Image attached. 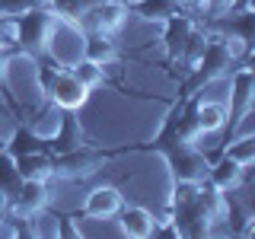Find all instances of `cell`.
Returning a JSON list of instances; mask_svg holds the SVG:
<instances>
[{
  "mask_svg": "<svg viewBox=\"0 0 255 239\" xmlns=\"http://www.w3.org/2000/svg\"><path fill=\"white\" fill-rule=\"evenodd\" d=\"M90 96H93L90 86H86L80 77H74V70L64 67L61 74H58V80H54L48 99H51L58 109H64V112H80L86 102H90Z\"/></svg>",
  "mask_w": 255,
  "mask_h": 239,
  "instance_id": "obj_9",
  "label": "cell"
},
{
  "mask_svg": "<svg viewBox=\"0 0 255 239\" xmlns=\"http://www.w3.org/2000/svg\"><path fill=\"white\" fill-rule=\"evenodd\" d=\"M51 0H0V19H16L32 6H45Z\"/></svg>",
  "mask_w": 255,
  "mask_h": 239,
  "instance_id": "obj_25",
  "label": "cell"
},
{
  "mask_svg": "<svg viewBox=\"0 0 255 239\" xmlns=\"http://www.w3.org/2000/svg\"><path fill=\"white\" fill-rule=\"evenodd\" d=\"M80 143H86V137H83V127H80L77 112H64L58 131L48 137V153H67V150L80 147Z\"/></svg>",
  "mask_w": 255,
  "mask_h": 239,
  "instance_id": "obj_14",
  "label": "cell"
},
{
  "mask_svg": "<svg viewBox=\"0 0 255 239\" xmlns=\"http://www.w3.org/2000/svg\"><path fill=\"white\" fill-rule=\"evenodd\" d=\"M58 236H70V239L80 236V230L74 227V217H61V223H58Z\"/></svg>",
  "mask_w": 255,
  "mask_h": 239,
  "instance_id": "obj_29",
  "label": "cell"
},
{
  "mask_svg": "<svg viewBox=\"0 0 255 239\" xmlns=\"http://www.w3.org/2000/svg\"><path fill=\"white\" fill-rule=\"evenodd\" d=\"M51 204V182H32L22 179L19 188L10 195V211L13 217H38Z\"/></svg>",
  "mask_w": 255,
  "mask_h": 239,
  "instance_id": "obj_8",
  "label": "cell"
},
{
  "mask_svg": "<svg viewBox=\"0 0 255 239\" xmlns=\"http://www.w3.org/2000/svg\"><path fill=\"white\" fill-rule=\"evenodd\" d=\"M3 217H6V214H0V223H3Z\"/></svg>",
  "mask_w": 255,
  "mask_h": 239,
  "instance_id": "obj_31",
  "label": "cell"
},
{
  "mask_svg": "<svg viewBox=\"0 0 255 239\" xmlns=\"http://www.w3.org/2000/svg\"><path fill=\"white\" fill-rule=\"evenodd\" d=\"M13 159H16L19 179H32V182H51L54 179V153H48V150L22 153V156H13Z\"/></svg>",
  "mask_w": 255,
  "mask_h": 239,
  "instance_id": "obj_15",
  "label": "cell"
},
{
  "mask_svg": "<svg viewBox=\"0 0 255 239\" xmlns=\"http://www.w3.org/2000/svg\"><path fill=\"white\" fill-rule=\"evenodd\" d=\"M6 150H10L13 156H22V153H35V150H48V140H42L38 134H32L29 124H19L13 131L10 143H6Z\"/></svg>",
  "mask_w": 255,
  "mask_h": 239,
  "instance_id": "obj_21",
  "label": "cell"
},
{
  "mask_svg": "<svg viewBox=\"0 0 255 239\" xmlns=\"http://www.w3.org/2000/svg\"><path fill=\"white\" fill-rule=\"evenodd\" d=\"M223 156L236 159L243 169H249L255 163V134H239V137H233L230 147H223Z\"/></svg>",
  "mask_w": 255,
  "mask_h": 239,
  "instance_id": "obj_22",
  "label": "cell"
},
{
  "mask_svg": "<svg viewBox=\"0 0 255 239\" xmlns=\"http://www.w3.org/2000/svg\"><path fill=\"white\" fill-rule=\"evenodd\" d=\"M195 99H198V96H195ZM195 118H198V127H201V137H204V134H220L223 127H227V106L198 99Z\"/></svg>",
  "mask_w": 255,
  "mask_h": 239,
  "instance_id": "obj_18",
  "label": "cell"
},
{
  "mask_svg": "<svg viewBox=\"0 0 255 239\" xmlns=\"http://www.w3.org/2000/svg\"><path fill=\"white\" fill-rule=\"evenodd\" d=\"M109 159H112V153H106V150H96L90 143H80V147L67 150V153H54V179L86 182V179H93Z\"/></svg>",
  "mask_w": 255,
  "mask_h": 239,
  "instance_id": "obj_4",
  "label": "cell"
},
{
  "mask_svg": "<svg viewBox=\"0 0 255 239\" xmlns=\"http://www.w3.org/2000/svg\"><path fill=\"white\" fill-rule=\"evenodd\" d=\"M128 13H134L143 22L163 26L169 16L182 13V6H179V0H128Z\"/></svg>",
  "mask_w": 255,
  "mask_h": 239,
  "instance_id": "obj_17",
  "label": "cell"
},
{
  "mask_svg": "<svg viewBox=\"0 0 255 239\" xmlns=\"http://www.w3.org/2000/svg\"><path fill=\"white\" fill-rule=\"evenodd\" d=\"M61 115H64V109H58L51 99H45V102H42V109L35 112V118H29L26 124H29V131H32V134H38L42 140H48L54 131H58Z\"/></svg>",
  "mask_w": 255,
  "mask_h": 239,
  "instance_id": "obj_19",
  "label": "cell"
},
{
  "mask_svg": "<svg viewBox=\"0 0 255 239\" xmlns=\"http://www.w3.org/2000/svg\"><path fill=\"white\" fill-rule=\"evenodd\" d=\"M122 204H125V195L115 185H96L83 201V217L109 220V217H115V214L122 211Z\"/></svg>",
  "mask_w": 255,
  "mask_h": 239,
  "instance_id": "obj_11",
  "label": "cell"
},
{
  "mask_svg": "<svg viewBox=\"0 0 255 239\" xmlns=\"http://www.w3.org/2000/svg\"><path fill=\"white\" fill-rule=\"evenodd\" d=\"M195 22H198V19H195L188 10L175 13V16H169V19L163 22V51H166V61H169V64H179L182 48H185L188 32L195 29Z\"/></svg>",
  "mask_w": 255,
  "mask_h": 239,
  "instance_id": "obj_10",
  "label": "cell"
},
{
  "mask_svg": "<svg viewBox=\"0 0 255 239\" xmlns=\"http://www.w3.org/2000/svg\"><path fill=\"white\" fill-rule=\"evenodd\" d=\"M243 179H246V169L236 163V159H230L223 153H220L217 163H211V169H207V182H211L217 191H223V195L236 191L239 185H243Z\"/></svg>",
  "mask_w": 255,
  "mask_h": 239,
  "instance_id": "obj_16",
  "label": "cell"
},
{
  "mask_svg": "<svg viewBox=\"0 0 255 239\" xmlns=\"http://www.w3.org/2000/svg\"><path fill=\"white\" fill-rule=\"evenodd\" d=\"M0 51H16V38H13V19H0Z\"/></svg>",
  "mask_w": 255,
  "mask_h": 239,
  "instance_id": "obj_26",
  "label": "cell"
},
{
  "mask_svg": "<svg viewBox=\"0 0 255 239\" xmlns=\"http://www.w3.org/2000/svg\"><path fill=\"white\" fill-rule=\"evenodd\" d=\"M255 106V74L249 64H236L233 70V86H230V109H227V127L230 134L236 131V124L243 121L246 115H252Z\"/></svg>",
  "mask_w": 255,
  "mask_h": 239,
  "instance_id": "obj_6",
  "label": "cell"
},
{
  "mask_svg": "<svg viewBox=\"0 0 255 239\" xmlns=\"http://www.w3.org/2000/svg\"><path fill=\"white\" fill-rule=\"evenodd\" d=\"M207 29H211V26H207ZM236 64L239 61L230 54V48L223 45V38L211 29V42H207L204 54L195 61V67L185 70L188 77L182 80V96H198L204 86H211V83H217V80L230 77V70H233Z\"/></svg>",
  "mask_w": 255,
  "mask_h": 239,
  "instance_id": "obj_1",
  "label": "cell"
},
{
  "mask_svg": "<svg viewBox=\"0 0 255 239\" xmlns=\"http://www.w3.org/2000/svg\"><path fill=\"white\" fill-rule=\"evenodd\" d=\"M118 217V227H122V233L128 239H150L153 236V230H156V217L147 211V207H140V204H134V207H125L122 204V211L115 214Z\"/></svg>",
  "mask_w": 255,
  "mask_h": 239,
  "instance_id": "obj_12",
  "label": "cell"
},
{
  "mask_svg": "<svg viewBox=\"0 0 255 239\" xmlns=\"http://www.w3.org/2000/svg\"><path fill=\"white\" fill-rule=\"evenodd\" d=\"M19 172H16V159L6 147H0V188L6 191V195H13L16 188H19Z\"/></svg>",
  "mask_w": 255,
  "mask_h": 239,
  "instance_id": "obj_24",
  "label": "cell"
},
{
  "mask_svg": "<svg viewBox=\"0 0 255 239\" xmlns=\"http://www.w3.org/2000/svg\"><path fill=\"white\" fill-rule=\"evenodd\" d=\"M6 211H10V195L0 188V214H6Z\"/></svg>",
  "mask_w": 255,
  "mask_h": 239,
  "instance_id": "obj_30",
  "label": "cell"
},
{
  "mask_svg": "<svg viewBox=\"0 0 255 239\" xmlns=\"http://www.w3.org/2000/svg\"><path fill=\"white\" fill-rule=\"evenodd\" d=\"M67 70H74V77H80L90 90H99V86H106L109 83V74H106V67L102 64H93V61H86V58H80L74 67H67Z\"/></svg>",
  "mask_w": 255,
  "mask_h": 239,
  "instance_id": "obj_23",
  "label": "cell"
},
{
  "mask_svg": "<svg viewBox=\"0 0 255 239\" xmlns=\"http://www.w3.org/2000/svg\"><path fill=\"white\" fill-rule=\"evenodd\" d=\"M179 6H182V10H188L195 19H201V16H204V0H179Z\"/></svg>",
  "mask_w": 255,
  "mask_h": 239,
  "instance_id": "obj_28",
  "label": "cell"
},
{
  "mask_svg": "<svg viewBox=\"0 0 255 239\" xmlns=\"http://www.w3.org/2000/svg\"><path fill=\"white\" fill-rule=\"evenodd\" d=\"M125 19H128L125 0H96L90 10L83 13L80 26H83V32H106V35H115V32H122Z\"/></svg>",
  "mask_w": 255,
  "mask_h": 239,
  "instance_id": "obj_7",
  "label": "cell"
},
{
  "mask_svg": "<svg viewBox=\"0 0 255 239\" xmlns=\"http://www.w3.org/2000/svg\"><path fill=\"white\" fill-rule=\"evenodd\" d=\"M83 38H86V32H83L80 22H70V19H61L58 16L42 58H51L54 64H61V67H74V64L83 58Z\"/></svg>",
  "mask_w": 255,
  "mask_h": 239,
  "instance_id": "obj_5",
  "label": "cell"
},
{
  "mask_svg": "<svg viewBox=\"0 0 255 239\" xmlns=\"http://www.w3.org/2000/svg\"><path fill=\"white\" fill-rule=\"evenodd\" d=\"M54 19H58V13H54L48 3H45V6H32V10H26L22 16H16V19H13L16 51H19L22 58L38 61V58L45 54V48H48V38H51Z\"/></svg>",
  "mask_w": 255,
  "mask_h": 239,
  "instance_id": "obj_2",
  "label": "cell"
},
{
  "mask_svg": "<svg viewBox=\"0 0 255 239\" xmlns=\"http://www.w3.org/2000/svg\"><path fill=\"white\" fill-rule=\"evenodd\" d=\"M83 58L93 61V64H102V67H115L122 51H118V42L115 35H106V32H86L83 38Z\"/></svg>",
  "mask_w": 255,
  "mask_h": 239,
  "instance_id": "obj_13",
  "label": "cell"
},
{
  "mask_svg": "<svg viewBox=\"0 0 255 239\" xmlns=\"http://www.w3.org/2000/svg\"><path fill=\"white\" fill-rule=\"evenodd\" d=\"M207 42H211V29H207L204 22H195V29L188 32V42H185V48H182V58H179V64H185V70H188V67H195V61L204 54Z\"/></svg>",
  "mask_w": 255,
  "mask_h": 239,
  "instance_id": "obj_20",
  "label": "cell"
},
{
  "mask_svg": "<svg viewBox=\"0 0 255 239\" xmlns=\"http://www.w3.org/2000/svg\"><path fill=\"white\" fill-rule=\"evenodd\" d=\"M13 58H16V51H0V86H6V74H10Z\"/></svg>",
  "mask_w": 255,
  "mask_h": 239,
  "instance_id": "obj_27",
  "label": "cell"
},
{
  "mask_svg": "<svg viewBox=\"0 0 255 239\" xmlns=\"http://www.w3.org/2000/svg\"><path fill=\"white\" fill-rule=\"evenodd\" d=\"M156 153H163L166 166L172 172V182H204L207 169H211V159L204 156V150L198 143H182L172 140L166 147H159Z\"/></svg>",
  "mask_w": 255,
  "mask_h": 239,
  "instance_id": "obj_3",
  "label": "cell"
}]
</instances>
